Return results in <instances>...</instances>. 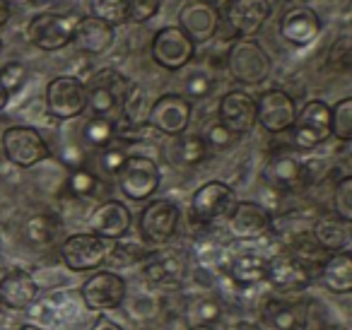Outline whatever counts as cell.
Wrapping results in <instances>:
<instances>
[{
    "label": "cell",
    "instance_id": "obj_1",
    "mask_svg": "<svg viewBox=\"0 0 352 330\" xmlns=\"http://www.w3.org/2000/svg\"><path fill=\"white\" fill-rule=\"evenodd\" d=\"M133 82L113 68H104L92 75L89 82H85L87 92V109H92L94 116L109 118V113L121 111Z\"/></svg>",
    "mask_w": 352,
    "mask_h": 330
},
{
    "label": "cell",
    "instance_id": "obj_2",
    "mask_svg": "<svg viewBox=\"0 0 352 330\" xmlns=\"http://www.w3.org/2000/svg\"><path fill=\"white\" fill-rule=\"evenodd\" d=\"M227 70L241 85H261L270 78L273 60L254 39H239L227 51Z\"/></svg>",
    "mask_w": 352,
    "mask_h": 330
},
{
    "label": "cell",
    "instance_id": "obj_3",
    "mask_svg": "<svg viewBox=\"0 0 352 330\" xmlns=\"http://www.w3.org/2000/svg\"><path fill=\"white\" fill-rule=\"evenodd\" d=\"M0 145H3V155L10 164L20 166V169H32L39 162L49 160L51 150L49 142L44 140L36 128L32 126H10L6 128L3 138H0Z\"/></svg>",
    "mask_w": 352,
    "mask_h": 330
},
{
    "label": "cell",
    "instance_id": "obj_4",
    "mask_svg": "<svg viewBox=\"0 0 352 330\" xmlns=\"http://www.w3.org/2000/svg\"><path fill=\"white\" fill-rule=\"evenodd\" d=\"M118 188L131 200H147L157 193L162 184V171L155 160L145 155H128L121 171L116 174Z\"/></svg>",
    "mask_w": 352,
    "mask_h": 330
},
{
    "label": "cell",
    "instance_id": "obj_5",
    "mask_svg": "<svg viewBox=\"0 0 352 330\" xmlns=\"http://www.w3.org/2000/svg\"><path fill=\"white\" fill-rule=\"evenodd\" d=\"M236 205V193L232 186L222 181H208L203 184L196 193L191 195V214L198 224H212L227 222Z\"/></svg>",
    "mask_w": 352,
    "mask_h": 330
},
{
    "label": "cell",
    "instance_id": "obj_6",
    "mask_svg": "<svg viewBox=\"0 0 352 330\" xmlns=\"http://www.w3.org/2000/svg\"><path fill=\"white\" fill-rule=\"evenodd\" d=\"M46 111L58 121L78 118L87 109L85 82L73 75H58L46 85Z\"/></svg>",
    "mask_w": 352,
    "mask_h": 330
},
{
    "label": "cell",
    "instance_id": "obj_7",
    "mask_svg": "<svg viewBox=\"0 0 352 330\" xmlns=\"http://www.w3.org/2000/svg\"><path fill=\"white\" fill-rule=\"evenodd\" d=\"M331 138V107L321 99L307 102L292 123V142L299 150H314Z\"/></svg>",
    "mask_w": 352,
    "mask_h": 330
},
{
    "label": "cell",
    "instance_id": "obj_8",
    "mask_svg": "<svg viewBox=\"0 0 352 330\" xmlns=\"http://www.w3.org/2000/svg\"><path fill=\"white\" fill-rule=\"evenodd\" d=\"M193 107L182 94H162L147 111V126L166 138H179L191 123Z\"/></svg>",
    "mask_w": 352,
    "mask_h": 330
},
{
    "label": "cell",
    "instance_id": "obj_9",
    "mask_svg": "<svg viewBox=\"0 0 352 330\" xmlns=\"http://www.w3.org/2000/svg\"><path fill=\"white\" fill-rule=\"evenodd\" d=\"M80 17L41 12L34 15L27 25V39L41 51H60L73 41V32Z\"/></svg>",
    "mask_w": 352,
    "mask_h": 330
},
{
    "label": "cell",
    "instance_id": "obj_10",
    "mask_svg": "<svg viewBox=\"0 0 352 330\" xmlns=\"http://www.w3.org/2000/svg\"><path fill=\"white\" fill-rule=\"evenodd\" d=\"M179 208H176L171 200H150V203L142 208L140 219H138V232H140V239L145 243H152V246H162L166 243L179 229Z\"/></svg>",
    "mask_w": 352,
    "mask_h": 330
},
{
    "label": "cell",
    "instance_id": "obj_11",
    "mask_svg": "<svg viewBox=\"0 0 352 330\" xmlns=\"http://www.w3.org/2000/svg\"><path fill=\"white\" fill-rule=\"evenodd\" d=\"M222 12L210 0H186L179 10V30L193 41V46L208 44L220 32Z\"/></svg>",
    "mask_w": 352,
    "mask_h": 330
},
{
    "label": "cell",
    "instance_id": "obj_12",
    "mask_svg": "<svg viewBox=\"0 0 352 330\" xmlns=\"http://www.w3.org/2000/svg\"><path fill=\"white\" fill-rule=\"evenodd\" d=\"M150 54H152V60H155L160 68L176 73V70L186 68L193 60L196 46H193V41L188 39L179 27H162V30L152 36Z\"/></svg>",
    "mask_w": 352,
    "mask_h": 330
},
{
    "label": "cell",
    "instance_id": "obj_13",
    "mask_svg": "<svg viewBox=\"0 0 352 330\" xmlns=\"http://www.w3.org/2000/svg\"><path fill=\"white\" fill-rule=\"evenodd\" d=\"M294 118H297V104L283 89H265L256 99V123H261V128L273 135L289 131Z\"/></svg>",
    "mask_w": 352,
    "mask_h": 330
},
{
    "label": "cell",
    "instance_id": "obj_14",
    "mask_svg": "<svg viewBox=\"0 0 352 330\" xmlns=\"http://www.w3.org/2000/svg\"><path fill=\"white\" fill-rule=\"evenodd\" d=\"M107 258V241L94 236L92 232L73 234L60 246V261L73 272L97 270Z\"/></svg>",
    "mask_w": 352,
    "mask_h": 330
},
{
    "label": "cell",
    "instance_id": "obj_15",
    "mask_svg": "<svg viewBox=\"0 0 352 330\" xmlns=\"http://www.w3.org/2000/svg\"><path fill=\"white\" fill-rule=\"evenodd\" d=\"M80 296L89 311H111L126 299V280L113 270H99L82 285Z\"/></svg>",
    "mask_w": 352,
    "mask_h": 330
},
{
    "label": "cell",
    "instance_id": "obj_16",
    "mask_svg": "<svg viewBox=\"0 0 352 330\" xmlns=\"http://www.w3.org/2000/svg\"><path fill=\"white\" fill-rule=\"evenodd\" d=\"M232 236L239 241H256L273 229V214L254 200H236L230 219H227Z\"/></svg>",
    "mask_w": 352,
    "mask_h": 330
},
{
    "label": "cell",
    "instance_id": "obj_17",
    "mask_svg": "<svg viewBox=\"0 0 352 330\" xmlns=\"http://www.w3.org/2000/svg\"><path fill=\"white\" fill-rule=\"evenodd\" d=\"M265 282H270L275 292H302L314 282V270L292 253H280L268 261Z\"/></svg>",
    "mask_w": 352,
    "mask_h": 330
},
{
    "label": "cell",
    "instance_id": "obj_18",
    "mask_svg": "<svg viewBox=\"0 0 352 330\" xmlns=\"http://www.w3.org/2000/svg\"><path fill=\"white\" fill-rule=\"evenodd\" d=\"M270 12H273L270 0H230L225 17L236 36L249 39L256 32H261V27L268 22Z\"/></svg>",
    "mask_w": 352,
    "mask_h": 330
},
{
    "label": "cell",
    "instance_id": "obj_19",
    "mask_svg": "<svg viewBox=\"0 0 352 330\" xmlns=\"http://www.w3.org/2000/svg\"><path fill=\"white\" fill-rule=\"evenodd\" d=\"M217 116L225 128H230L234 135H246L256 126V99L241 89H232L220 99Z\"/></svg>",
    "mask_w": 352,
    "mask_h": 330
},
{
    "label": "cell",
    "instance_id": "obj_20",
    "mask_svg": "<svg viewBox=\"0 0 352 330\" xmlns=\"http://www.w3.org/2000/svg\"><path fill=\"white\" fill-rule=\"evenodd\" d=\"M89 229L104 241H118L131 229V210L121 200H107L89 214Z\"/></svg>",
    "mask_w": 352,
    "mask_h": 330
},
{
    "label": "cell",
    "instance_id": "obj_21",
    "mask_svg": "<svg viewBox=\"0 0 352 330\" xmlns=\"http://www.w3.org/2000/svg\"><path fill=\"white\" fill-rule=\"evenodd\" d=\"M280 34L292 46H309L321 34V17L311 8H289L280 20Z\"/></svg>",
    "mask_w": 352,
    "mask_h": 330
},
{
    "label": "cell",
    "instance_id": "obj_22",
    "mask_svg": "<svg viewBox=\"0 0 352 330\" xmlns=\"http://www.w3.org/2000/svg\"><path fill=\"white\" fill-rule=\"evenodd\" d=\"M265 181L278 190H299L309 184V164L292 155H278L265 166Z\"/></svg>",
    "mask_w": 352,
    "mask_h": 330
},
{
    "label": "cell",
    "instance_id": "obj_23",
    "mask_svg": "<svg viewBox=\"0 0 352 330\" xmlns=\"http://www.w3.org/2000/svg\"><path fill=\"white\" fill-rule=\"evenodd\" d=\"M39 296V285L25 270H12L6 277H0V306L12 311H25Z\"/></svg>",
    "mask_w": 352,
    "mask_h": 330
},
{
    "label": "cell",
    "instance_id": "obj_24",
    "mask_svg": "<svg viewBox=\"0 0 352 330\" xmlns=\"http://www.w3.org/2000/svg\"><path fill=\"white\" fill-rule=\"evenodd\" d=\"M113 39H116V32L113 27H109L107 22L97 20L92 15H85L78 20L73 32V44L78 46L82 54L102 56L111 49Z\"/></svg>",
    "mask_w": 352,
    "mask_h": 330
},
{
    "label": "cell",
    "instance_id": "obj_25",
    "mask_svg": "<svg viewBox=\"0 0 352 330\" xmlns=\"http://www.w3.org/2000/svg\"><path fill=\"white\" fill-rule=\"evenodd\" d=\"M142 272L152 285H179L186 275V261L176 251L147 253L142 261Z\"/></svg>",
    "mask_w": 352,
    "mask_h": 330
},
{
    "label": "cell",
    "instance_id": "obj_26",
    "mask_svg": "<svg viewBox=\"0 0 352 330\" xmlns=\"http://www.w3.org/2000/svg\"><path fill=\"white\" fill-rule=\"evenodd\" d=\"M268 261L263 253L256 251H236L227 263V275L236 282V285H258L265 282L268 275Z\"/></svg>",
    "mask_w": 352,
    "mask_h": 330
},
{
    "label": "cell",
    "instance_id": "obj_27",
    "mask_svg": "<svg viewBox=\"0 0 352 330\" xmlns=\"http://www.w3.org/2000/svg\"><path fill=\"white\" fill-rule=\"evenodd\" d=\"M311 239L323 253L347 251L350 243V222L340 217H321L311 229Z\"/></svg>",
    "mask_w": 352,
    "mask_h": 330
},
{
    "label": "cell",
    "instance_id": "obj_28",
    "mask_svg": "<svg viewBox=\"0 0 352 330\" xmlns=\"http://www.w3.org/2000/svg\"><path fill=\"white\" fill-rule=\"evenodd\" d=\"M265 320L273 330H304L307 328V306L302 301L270 299L265 304Z\"/></svg>",
    "mask_w": 352,
    "mask_h": 330
},
{
    "label": "cell",
    "instance_id": "obj_29",
    "mask_svg": "<svg viewBox=\"0 0 352 330\" xmlns=\"http://www.w3.org/2000/svg\"><path fill=\"white\" fill-rule=\"evenodd\" d=\"M318 277L326 285V289L336 294H347L352 289V256L347 251L328 256L318 270Z\"/></svg>",
    "mask_w": 352,
    "mask_h": 330
},
{
    "label": "cell",
    "instance_id": "obj_30",
    "mask_svg": "<svg viewBox=\"0 0 352 330\" xmlns=\"http://www.w3.org/2000/svg\"><path fill=\"white\" fill-rule=\"evenodd\" d=\"M22 232H25L27 241L34 243V246H51L60 234V222L54 214H46V212L32 214L25 222V227H22Z\"/></svg>",
    "mask_w": 352,
    "mask_h": 330
},
{
    "label": "cell",
    "instance_id": "obj_31",
    "mask_svg": "<svg viewBox=\"0 0 352 330\" xmlns=\"http://www.w3.org/2000/svg\"><path fill=\"white\" fill-rule=\"evenodd\" d=\"M171 157L176 164L196 166L208 157V145L201 135H179L171 147Z\"/></svg>",
    "mask_w": 352,
    "mask_h": 330
},
{
    "label": "cell",
    "instance_id": "obj_32",
    "mask_svg": "<svg viewBox=\"0 0 352 330\" xmlns=\"http://www.w3.org/2000/svg\"><path fill=\"white\" fill-rule=\"evenodd\" d=\"M82 138L89 147H97V150H104L107 145H111L116 140V123L111 118L104 116H92L87 123L82 126Z\"/></svg>",
    "mask_w": 352,
    "mask_h": 330
},
{
    "label": "cell",
    "instance_id": "obj_33",
    "mask_svg": "<svg viewBox=\"0 0 352 330\" xmlns=\"http://www.w3.org/2000/svg\"><path fill=\"white\" fill-rule=\"evenodd\" d=\"M147 248L142 246V243L138 241H116L113 243L111 251H107V258L104 261H109L113 267H133L138 265V263H142L147 258Z\"/></svg>",
    "mask_w": 352,
    "mask_h": 330
},
{
    "label": "cell",
    "instance_id": "obj_34",
    "mask_svg": "<svg viewBox=\"0 0 352 330\" xmlns=\"http://www.w3.org/2000/svg\"><path fill=\"white\" fill-rule=\"evenodd\" d=\"M92 17L107 22L109 27H118L128 22V6L126 0H89Z\"/></svg>",
    "mask_w": 352,
    "mask_h": 330
},
{
    "label": "cell",
    "instance_id": "obj_35",
    "mask_svg": "<svg viewBox=\"0 0 352 330\" xmlns=\"http://www.w3.org/2000/svg\"><path fill=\"white\" fill-rule=\"evenodd\" d=\"M331 135L340 142L352 140V99L345 97L331 109Z\"/></svg>",
    "mask_w": 352,
    "mask_h": 330
},
{
    "label": "cell",
    "instance_id": "obj_36",
    "mask_svg": "<svg viewBox=\"0 0 352 330\" xmlns=\"http://www.w3.org/2000/svg\"><path fill=\"white\" fill-rule=\"evenodd\" d=\"M188 314L193 318V325H215L222 318V306L212 296H203V299L193 301Z\"/></svg>",
    "mask_w": 352,
    "mask_h": 330
},
{
    "label": "cell",
    "instance_id": "obj_37",
    "mask_svg": "<svg viewBox=\"0 0 352 330\" xmlns=\"http://www.w3.org/2000/svg\"><path fill=\"white\" fill-rule=\"evenodd\" d=\"M97 186H99V179L89 169L78 166V169L70 171L68 190H70V195H75V198H87V195H92L94 190H97Z\"/></svg>",
    "mask_w": 352,
    "mask_h": 330
},
{
    "label": "cell",
    "instance_id": "obj_38",
    "mask_svg": "<svg viewBox=\"0 0 352 330\" xmlns=\"http://www.w3.org/2000/svg\"><path fill=\"white\" fill-rule=\"evenodd\" d=\"M25 82H27V68L22 63L12 60V63L0 68V87H3V92H6L8 97L20 92V89L25 87Z\"/></svg>",
    "mask_w": 352,
    "mask_h": 330
},
{
    "label": "cell",
    "instance_id": "obj_39",
    "mask_svg": "<svg viewBox=\"0 0 352 330\" xmlns=\"http://www.w3.org/2000/svg\"><path fill=\"white\" fill-rule=\"evenodd\" d=\"M333 208H336V217L352 222V179L350 176H342L336 184L333 190Z\"/></svg>",
    "mask_w": 352,
    "mask_h": 330
},
{
    "label": "cell",
    "instance_id": "obj_40",
    "mask_svg": "<svg viewBox=\"0 0 352 330\" xmlns=\"http://www.w3.org/2000/svg\"><path fill=\"white\" fill-rule=\"evenodd\" d=\"M128 6V22H142L152 20V17L160 12L162 8V0H126Z\"/></svg>",
    "mask_w": 352,
    "mask_h": 330
},
{
    "label": "cell",
    "instance_id": "obj_41",
    "mask_svg": "<svg viewBox=\"0 0 352 330\" xmlns=\"http://www.w3.org/2000/svg\"><path fill=\"white\" fill-rule=\"evenodd\" d=\"M206 145L208 147H215V150H227V147H232L236 140H239V135H234V133L230 131V128H225L220 121L217 123H212L210 128H208V133H206Z\"/></svg>",
    "mask_w": 352,
    "mask_h": 330
},
{
    "label": "cell",
    "instance_id": "obj_42",
    "mask_svg": "<svg viewBox=\"0 0 352 330\" xmlns=\"http://www.w3.org/2000/svg\"><path fill=\"white\" fill-rule=\"evenodd\" d=\"M126 157L128 155L123 152V147H118V145H113V142H111V145L104 147L102 155H99V166H102L109 176H116L118 171H121Z\"/></svg>",
    "mask_w": 352,
    "mask_h": 330
},
{
    "label": "cell",
    "instance_id": "obj_43",
    "mask_svg": "<svg viewBox=\"0 0 352 330\" xmlns=\"http://www.w3.org/2000/svg\"><path fill=\"white\" fill-rule=\"evenodd\" d=\"M328 63H331L336 70H347V68H350V39H347V36H340V39L331 46Z\"/></svg>",
    "mask_w": 352,
    "mask_h": 330
},
{
    "label": "cell",
    "instance_id": "obj_44",
    "mask_svg": "<svg viewBox=\"0 0 352 330\" xmlns=\"http://www.w3.org/2000/svg\"><path fill=\"white\" fill-rule=\"evenodd\" d=\"M212 89V80L206 73H196L186 80V94L191 99H206Z\"/></svg>",
    "mask_w": 352,
    "mask_h": 330
},
{
    "label": "cell",
    "instance_id": "obj_45",
    "mask_svg": "<svg viewBox=\"0 0 352 330\" xmlns=\"http://www.w3.org/2000/svg\"><path fill=\"white\" fill-rule=\"evenodd\" d=\"M89 330H123V328L118 323H113L111 318H107V316H99V318L94 320L92 328H89Z\"/></svg>",
    "mask_w": 352,
    "mask_h": 330
},
{
    "label": "cell",
    "instance_id": "obj_46",
    "mask_svg": "<svg viewBox=\"0 0 352 330\" xmlns=\"http://www.w3.org/2000/svg\"><path fill=\"white\" fill-rule=\"evenodd\" d=\"M10 20V6H8L6 0H0V27L6 25Z\"/></svg>",
    "mask_w": 352,
    "mask_h": 330
},
{
    "label": "cell",
    "instance_id": "obj_47",
    "mask_svg": "<svg viewBox=\"0 0 352 330\" xmlns=\"http://www.w3.org/2000/svg\"><path fill=\"white\" fill-rule=\"evenodd\" d=\"M8 102H10V97H8L6 92H3V87H0V111L8 107Z\"/></svg>",
    "mask_w": 352,
    "mask_h": 330
},
{
    "label": "cell",
    "instance_id": "obj_48",
    "mask_svg": "<svg viewBox=\"0 0 352 330\" xmlns=\"http://www.w3.org/2000/svg\"><path fill=\"white\" fill-rule=\"evenodd\" d=\"M188 330H215L212 325H191Z\"/></svg>",
    "mask_w": 352,
    "mask_h": 330
},
{
    "label": "cell",
    "instance_id": "obj_49",
    "mask_svg": "<svg viewBox=\"0 0 352 330\" xmlns=\"http://www.w3.org/2000/svg\"><path fill=\"white\" fill-rule=\"evenodd\" d=\"M321 330H347L345 325H326V328H321Z\"/></svg>",
    "mask_w": 352,
    "mask_h": 330
},
{
    "label": "cell",
    "instance_id": "obj_50",
    "mask_svg": "<svg viewBox=\"0 0 352 330\" xmlns=\"http://www.w3.org/2000/svg\"><path fill=\"white\" fill-rule=\"evenodd\" d=\"M17 330H44V328H39V325H22V328H17Z\"/></svg>",
    "mask_w": 352,
    "mask_h": 330
},
{
    "label": "cell",
    "instance_id": "obj_51",
    "mask_svg": "<svg viewBox=\"0 0 352 330\" xmlns=\"http://www.w3.org/2000/svg\"><path fill=\"white\" fill-rule=\"evenodd\" d=\"M39 6H51V3H58V0H36Z\"/></svg>",
    "mask_w": 352,
    "mask_h": 330
},
{
    "label": "cell",
    "instance_id": "obj_52",
    "mask_svg": "<svg viewBox=\"0 0 352 330\" xmlns=\"http://www.w3.org/2000/svg\"><path fill=\"white\" fill-rule=\"evenodd\" d=\"M8 6H10V3H30V0H6Z\"/></svg>",
    "mask_w": 352,
    "mask_h": 330
},
{
    "label": "cell",
    "instance_id": "obj_53",
    "mask_svg": "<svg viewBox=\"0 0 352 330\" xmlns=\"http://www.w3.org/2000/svg\"><path fill=\"white\" fill-rule=\"evenodd\" d=\"M0 54H3V41H0Z\"/></svg>",
    "mask_w": 352,
    "mask_h": 330
}]
</instances>
